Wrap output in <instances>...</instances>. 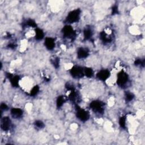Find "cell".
<instances>
[{
    "instance_id": "cell-8",
    "label": "cell",
    "mask_w": 145,
    "mask_h": 145,
    "mask_svg": "<svg viewBox=\"0 0 145 145\" xmlns=\"http://www.w3.org/2000/svg\"><path fill=\"white\" fill-rule=\"evenodd\" d=\"M11 126V120L8 117H3L1 120V129L4 131H8Z\"/></svg>"
},
{
    "instance_id": "cell-27",
    "label": "cell",
    "mask_w": 145,
    "mask_h": 145,
    "mask_svg": "<svg viewBox=\"0 0 145 145\" xmlns=\"http://www.w3.org/2000/svg\"><path fill=\"white\" fill-rule=\"evenodd\" d=\"M8 110V107L5 103H1V111H7Z\"/></svg>"
},
{
    "instance_id": "cell-20",
    "label": "cell",
    "mask_w": 145,
    "mask_h": 145,
    "mask_svg": "<svg viewBox=\"0 0 145 145\" xmlns=\"http://www.w3.org/2000/svg\"><path fill=\"white\" fill-rule=\"evenodd\" d=\"M119 124L123 129H125L126 127V116H122L119 120Z\"/></svg>"
},
{
    "instance_id": "cell-16",
    "label": "cell",
    "mask_w": 145,
    "mask_h": 145,
    "mask_svg": "<svg viewBox=\"0 0 145 145\" xmlns=\"http://www.w3.org/2000/svg\"><path fill=\"white\" fill-rule=\"evenodd\" d=\"M69 99L73 103L78 101V96L77 95V93L75 92V90L71 91V93L69 95Z\"/></svg>"
},
{
    "instance_id": "cell-26",
    "label": "cell",
    "mask_w": 145,
    "mask_h": 145,
    "mask_svg": "<svg viewBox=\"0 0 145 145\" xmlns=\"http://www.w3.org/2000/svg\"><path fill=\"white\" fill-rule=\"evenodd\" d=\"M118 13V7L117 5H115L112 7V15H115V14H117Z\"/></svg>"
},
{
    "instance_id": "cell-12",
    "label": "cell",
    "mask_w": 145,
    "mask_h": 145,
    "mask_svg": "<svg viewBox=\"0 0 145 145\" xmlns=\"http://www.w3.org/2000/svg\"><path fill=\"white\" fill-rule=\"evenodd\" d=\"M45 45L49 50H52L55 46L54 40L51 38H46L45 40Z\"/></svg>"
},
{
    "instance_id": "cell-7",
    "label": "cell",
    "mask_w": 145,
    "mask_h": 145,
    "mask_svg": "<svg viewBox=\"0 0 145 145\" xmlns=\"http://www.w3.org/2000/svg\"><path fill=\"white\" fill-rule=\"evenodd\" d=\"M6 77L9 79H10V82L13 87H18L19 86V76H13L12 74H10L9 72L6 73Z\"/></svg>"
},
{
    "instance_id": "cell-11",
    "label": "cell",
    "mask_w": 145,
    "mask_h": 145,
    "mask_svg": "<svg viewBox=\"0 0 145 145\" xmlns=\"http://www.w3.org/2000/svg\"><path fill=\"white\" fill-rule=\"evenodd\" d=\"M11 115L14 118H19L22 116L23 111L20 108H14L11 110Z\"/></svg>"
},
{
    "instance_id": "cell-6",
    "label": "cell",
    "mask_w": 145,
    "mask_h": 145,
    "mask_svg": "<svg viewBox=\"0 0 145 145\" xmlns=\"http://www.w3.org/2000/svg\"><path fill=\"white\" fill-rule=\"evenodd\" d=\"M77 117L78 119L82 121H86L88 120L90 117L89 113L83 109L77 106Z\"/></svg>"
},
{
    "instance_id": "cell-18",
    "label": "cell",
    "mask_w": 145,
    "mask_h": 145,
    "mask_svg": "<svg viewBox=\"0 0 145 145\" xmlns=\"http://www.w3.org/2000/svg\"><path fill=\"white\" fill-rule=\"evenodd\" d=\"M50 62H51L54 67H55L56 69L59 68L60 66V59L59 58L56 57L52 58L51 60H50Z\"/></svg>"
},
{
    "instance_id": "cell-24",
    "label": "cell",
    "mask_w": 145,
    "mask_h": 145,
    "mask_svg": "<svg viewBox=\"0 0 145 145\" xmlns=\"http://www.w3.org/2000/svg\"><path fill=\"white\" fill-rule=\"evenodd\" d=\"M35 125L39 129H42L44 127V124L42 121L37 120L35 122Z\"/></svg>"
},
{
    "instance_id": "cell-25",
    "label": "cell",
    "mask_w": 145,
    "mask_h": 145,
    "mask_svg": "<svg viewBox=\"0 0 145 145\" xmlns=\"http://www.w3.org/2000/svg\"><path fill=\"white\" fill-rule=\"evenodd\" d=\"M134 64L136 66H138V65H141V66L143 67L144 66V60H142L141 59H137L136 60Z\"/></svg>"
},
{
    "instance_id": "cell-4",
    "label": "cell",
    "mask_w": 145,
    "mask_h": 145,
    "mask_svg": "<svg viewBox=\"0 0 145 145\" xmlns=\"http://www.w3.org/2000/svg\"><path fill=\"white\" fill-rule=\"evenodd\" d=\"M63 32L64 36L68 39H69L73 40L75 38L76 33L70 26H65L63 30Z\"/></svg>"
},
{
    "instance_id": "cell-23",
    "label": "cell",
    "mask_w": 145,
    "mask_h": 145,
    "mask_svg": "<svg viewBox=\"0 0 145 145\" xmlns=\"http://www.w3.org/2000/svg\"><path fill=\"white\" fill-rule=\"evenodd\" d=\"M134 97V94L131 92H127L125 95V99L126 100L129 102V101H132Z\"/></svg>"
},
{
    "instance_id": "cell-10",
    "label": "cell",
    "mask_w": 145,
    "mask_h": 145,
    "mask_svg": "<svg viewBox=\"0 0 145 145\" xmlns=\"http://www.w3.org/2000/svg\"><path fill=\"white\" fill-rule=\"evenodd\" d=\"M89 51L88 49L85 48H80L78 50L77 55L79 59H85L89 56Z\"/></svg>"
},
{
    "instance_id": "cell-28",
    "label": "cell",
    "mask_w": 145,
    "mask_h": 145,
    "mask_svg": "<svg viewBox=\"0 0 145 145\" xmlns=\"http://www.w3.org/2000/svg\"><path fill=\"white\" fill-rule=\"evenodd\" d=\"M8 47L9 48H11V49H14L16 47V45L13 44V43H12V44H10L8 45Z\"/></svg>"
},
{
    "instance_id": "cell-14",
    "label": "cell",
    "mask_w": 145,
    "mask_h": 145,
    "mask_svg": "<svg viewBox=\"0 0 145 145\" xmlns=\"http://www.w3.org/2000/svg\"><path fill=\"white\" fill-rule=\"evenodd\" d=\"M44 32H43V30H41V29L37 28L35 30V38L36 40H40L43 39V38H44Z\"/></svg>"
},
{
    "instance_id": "cell-22",
    "label": "cell",
    "mask_w": 145,
    "mask_h": 145,
    "mask_svg": "<svg viewBox=\"0 0 145 145\" xmlns=\"http://www.w3.org/2000/svg\"><path fill=\"white\" fill-rule=\"evenodd\" d=\"M39 91V87L38 86H35L32 89L31 91V95L34 96H35L36 95H37Z\"/></svg>"
},
{
    "instance_id": "cell-1",
    "label": "cell",
    "mask_w": 145,
    "mask_h": 145,
    "mask_svg": "<svg viewBox=\"0 0 145 145\" xmlns=\"http://www.w3.org/2000/svg\"><path fill=\"white\" fill-rule=\"evenodd\" d=\"M81 14V10L79 9H76L69 13L66 19V22L68 23H73L77 22L79 20Z\"/></svg>"
},
{
    "instance_id": "cell-3",
    "label": "cell",
    "mask_w": 145,
    "mask_h": 145,
    "mask_svg": "<svg viewBox=\"0 0 145 145\" xmlns=\"http://www.w3.org/2000/svg\"><path fill=\"white\" fill-rule=\"evenodd\" d=\"M129 77L128 75L124 71H121L117 74V85L120 87L125 86L127 82H128Z\"/></svg>"
},
{
    "instance_id": "cell-21",
    "label": "cell",
    "mask_w": 145,
    "mask_h": 145,
    "mask_svg": "<svg viewBox=\"0 0 145 145\" xmlns=\"http://www.w3.org/2000/svg\"><path fill=\"white\" fill-rule=\"evenodd\" d=\"M26 26H28L29 27H32L35 28L37 27V24H36L35 22L32 19H28L27 20L26 23Z\"/></svg>"
},
{
    "instance_id": "cell-9",
    "label": "cell",
    "mask_w": 145,
    "mask_h": 145,
    "mask_svg": "<svg viewBox=\"0 0 145 145\" xmlns=\"http://www.w3.org/2000/svg\"><path fill=\"white\" fill-rule=\"evenodd\" d=\"M110 72L108 70H101L97 72L96 77L101 81H106L110 77Z\"/></svg>"
},
{
    "instance_id": "cell-2",
    "label": "cell",
    "mask_w": 145,
    "mask_h": 145,
    "mask_svg": "<svg viewBox=\"0 0 145 145\" xmlns=\"http://www.w3.org/2000/svg\"><path fill=\"white\" fill-rule=\"evenodd\" d=\"M104 104L102 101L95 100L93 101L90 104V108L92 109L94 112L99 114H103L104 109Z\"/></svg>"
},
{
    "instance_id": "cell-15",
    "label": "cell",
    "mask_w": 145,
    "mask_h": 145,
    "mask_svg": "<svg viewBox=\"0 0 145 145\" xmlns=\"http://www.w3.org/2000/svg\"><path fill=\"white\" fill-rule=\"evenodd\" d=\"M92 31L90 28H86L84 30V39L85 40H90L92 36Z\"/></svg>"
},
{
    "instance_id": "cell-17",
    "label": "cell",
    "mask_w": 145,
    "mask_h": 145,
    "mask_svg": "<svg viewBox=\"0 0 145 145\" xmlns=\"http://www.w3.org/2000/svg\"><path fill=\"white\" fill-rule=\"evenodd\" d=\"M84 74L88 78H91L92 77L94 74V71L91 68H86L84 69Z\"/></svg>"
},
{
    "instance_id": "cell-5",
    "label": "cell",
    "mask_w": 145,
    "mask_h": 145,
    "mask_svg": "<svg viewBox=\"0 0 145 145\" xmlns=\"http://www.w3.org/2000/svg\"><path fill=\"white\" fill-rule=\"evenodd\" d=\"M70 74L75 78H82L85 75L84 69L80 66H75L70 70Z\"/></svg>"
},
{
    "instance_id": "cell-19",
    "label": "cell",
    "mask_w": 145,
    "mask_h": 145,
    "mask_svg": "<svg viewBox=\"0 0 145 145\" xmlns=\"http://www.w3.org/2000/svg\"><path fill=\"white\" fill-rule=\"evenodd\" d=\"M65 102V99L63 96H60L57 99V107L60 108Z\"/></svg>"
},
{
    "instance_id": "cell-13",
    "label": "cell",
    "mask_w": 145,
    "mask_h": 145,
    "mask_svg": "<svg viewBox=\"0 0 145 145\" xmlns=\"http://www.w3.org/2000/svg\"><path fill=\"white\" fill-rule=\"evenodd\" d=\"M100 39L104 43H110L112 41V38L111 36H109L107 35L105 32H101L100 34Z\"/></svg>"
}]
</instances>
